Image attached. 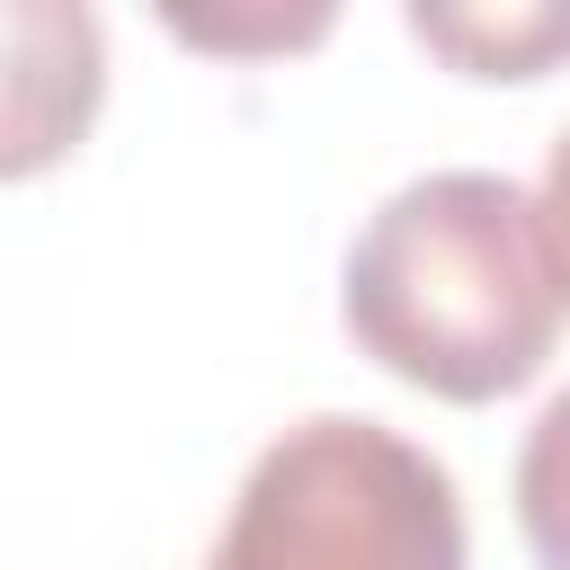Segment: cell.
<instances>
[{
  "label": "cell",
  "instance_id": "7a4b0ae2",
  "mask_svg": "<svg viewBox=\"0 0 570 570\" xmlns=\"http://www.w3.org/2000/svg\"><path fill=\"white\" fill-rule=\"evenodd\" d=\"M205 570H463V508L410 436L303 419L249 463Z\"/></svg>",
  "mask_w": 570,
  "mask_h": 570
},
{
  "label": "cell",
  "instance_id": "3957f363",
  "mask_svg": "<svg viewBox=\"0 0 570 570\" xmlns=\"http://www.w3.org/2000/svg\"><path fill=\"white\" fill-rule=\"evenodd\" d=\"M107 98L98 18L71 0H0V187L62 169Z\"/></svg>",
  "mask_w": 570,
  "mask_h": 570
},
{
  "label": "cell",
  "instance_id": "5b68a950",
  "mask_svg": "<svg viewBox=\"0 0 570 570\" xmlns=\"http://www.w3.org/2000/svg\"><path fill=\"white\" fill-rule=\"evenodd\" d=\"M517 525L543 570H570V392L534 419V436L517 454Z\"/></svg>",
  "mask_w": 570,
  "mask_h": 570
},
{
  "label": "cell",
  "instance_id": "8992f818",
  "mask_svg": "<svg viewBox=\"0 0 570 570\" xmlns=\"http://www.w3.org/2000/svg\"><path fill=\"white\" fill-rule=\"evenodd\" d=\"M534 214H543V249H552V276H561V294H570V134L552 142V169H543V196H534Z\"/></svg>",
  "mask_w": 570,
  "mask_h": 570
},
{
  "label": "cell",
  "instance_id": "277c9868",
  "mask_svg": "<svg viewBox=\"0 0 570 570\" xmlns=\"http://www.w3.org/2000/svg\"><path fill=\"white\" fill-rule=\"evenodd\" d=\"M410 27H419V45H436L463 80H534V71L570 45V18H552V9H525V18H454V9H419Z\"/></svg>",
  "mask_w": 570,
  "mask_h": 570
},
{
  "label": "cell",
  "instance_id": "6da1fadb",
  "mask_svg": "<svg viewBox=\"0 0 570 570\" xmlns=\"http://www.w3.org/2000/svg\"><path fill=\"white\" fill-rule=\"evenodd\" d=\"M338 312L383 374L472 410L543 374L570 294L552 276L534 196L508 178L445 169L401 187L356 232Z\"/></svg>",
  "mask_w": 570,
  "mask_h": 570
}]
</instances>
